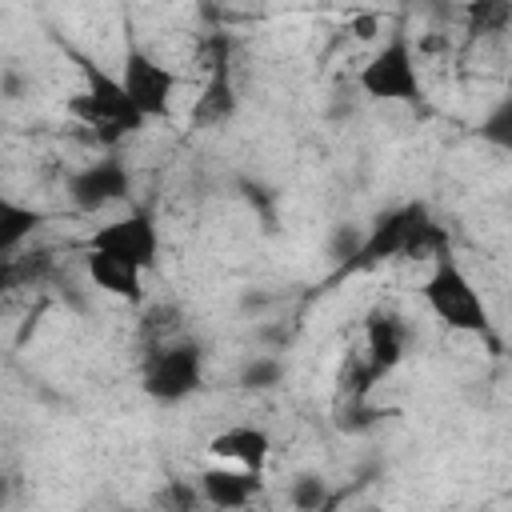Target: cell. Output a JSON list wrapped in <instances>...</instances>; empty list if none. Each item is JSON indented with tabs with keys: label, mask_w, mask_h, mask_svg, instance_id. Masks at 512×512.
I'll return each instance as SVG.
<instances>
[{
	"label": "cell",
	"mask_w": 512,
	"mask_h": 512,
	"mask_svg": "<svg viewBox=\"0 0 512 512\" xmlns=\"http://www.w3.org/2000/svg\"><path fill=\"white\" fill-rule=\"evenodd\" d=\"M80 72H84V84H80V92H72L64 100V116L72 124H80L96 144L116 148L128 136H136V132L148 128V120L136 112V104L128 100V92L120 88V76L116 72H104L92 60H80Z\"/></svg>",
	"instance_id": "6da1fadb"
},
{
	"label": "cell",
	"mask_w": 512,
	"mask_h": 512,
	"mask_svg": "<svg viewBox=\"0 0 512 512\" xmlns=\"http://www.w3.org/2000/svg\"><path fill=\"white\" fill-rule=\"evenodd\" d=\"M444 252H452L444 228L428 216V208L420 200H412V204H400V208H388L384 216H376L352 268H372L384 260H440Z\"/></svg>",
	"instance_id": "7a4b0ae2"
},
{
	"label": "cell",
	"mask_w": 512,
	"mask_h": 512,
	"mask_svg": "<svg viewBox=\"0 0 512 512\" xmlns=\"http://www.w3.org/2000/svg\"><path fill=\"white\" fill-rule=\"evenodd\" d=\"M420 300L448 332H464V336H488L492 332L488 304H484L480 288L472 284V276L460 268V260L452 252L432 260V268L420 284Z\"/></svg>",
	"instance_id": "3957f363"
},
{
	"label": "cell",
	"mask_w": 512,
	"mask_h": 512,
	"mask_svg": "<svg viewBox=\"0 0 512 512\" xmlns=\"http://www.w3.org/2000/svg\"><path fill=\"white\" fill-rule=\"evenodd\" d=\"M356 84L368 100L376 104H404L416 108L424 100V72H420V56L408 40L404 28H396L356 72Z\"/></svg>",
	"instance_id": "277c9868"
},
{
	"label": "cell",
	"mask_w": 512,
	"mask_h": 512,
	"mask_svg": "<svg viewBox=\"0 0 512 512\" xmlns=\"http://www.w3.org/2000/svg\"><path fill=\"white\" fill-rule=\"evenodd\" d=\"M88 252H100V256H112L128 268H140L144 276L160 264V252H164V236H160V224L148 208H128L104 224H96L88 232Z\"/></svg>",
	"instance_id": "5b68a950"
},
{
	"label": "cell",
	"mask_w": 512,
	"mask_h": 512,
	"mask_svg": "<svg viewBox=\"0 0 512 512\" xmlns=\"http://www.w3.org/2000/svg\"><path fill=\"white\" fill-rule=\"evenodd\" d=\"M140 388L152 404H184L204 388V352L192 340H168L148 352Z\"/></svg>",
	"instance_id": "8992f818"
},
{
	"label": "cell",
	"mask_w": 512,
	"mask_h": 512,
	"mask_svg": "<svg viewBox=\"0 0 512 512\" xmlns=\"http://www.w3.org/2000/svg\"><path fill=\"white\" fill-rule=\"evenodd\" d=\"M120 88L128 92V100L136 104V112L152 124V120H168L172 108H176V92H180V76L160 60L152 56L148 48L140 44H128L124 56H120Z\"/></svg>",
	"instance_id": "52a82bcc"
},
{
	"label": "cell",
	"mask_w": 512,
	"mask_h": 512,
	"mask_svg": "<svg viewBox=\"0 0 512 512\" xmlns=\"http://www.w3.org/2000/svg\"><path fill=\"white\" fill-rule=\"evenodd\" d=\"M64 192H68V200H72L76 212H108L112 204L128 200L132 172H128V164L116 152H108V156H96V160L80 164L68 176Z\"/></svg>",
	"instance_id": "ba28073f"
},
{
	"label": "cell",
	"mask_w": 512,
	"mask_h": 512,
	"mask_svg": "<svg viewBox=\"0 0 512 512\" xmlns=\"http://www.w3.org/2000/svg\"><path fill=\"white\" fill-rule=\"evenodd\" d=\"M264 488V472H252V468H236V464H220L212 460L200 476H196V496L200 504H212V508H248Z\"/></svg>",
	"instance_id": "9c48e42d"
},
{
	"label": "cell",
	"mask_w": 512,
	"mask_h": 512,
	"mask_svg": "<svg viewBox=\"0 0 512 512\" xmlns=\"http://www.w3.org/2000/svg\"><path fill=\"white\" fill-rule=\"evenodd\" d=\"M204 452L212 460H220V464L264 472L268 460H272V436L260 424H224L220 432L208 436V448Z\"/></svg>",
	"instance_id": "30bf717a"
},
{
	"label": "cell",
	"mask_w": 512,
	"mask_h": 512,
	"mask_svg": "<svg viewBox=\"0 0 512 512\" xmlns=\"http://www.w3.org/2000/svg\"><path fill=\"white\" fill-rule=\"evenodd\" d=\"M364 344H368V372L372 376L392 372L408 356V324H404V316L376 308L368 316V324H364Z\"/></svg>",
	"instance_id": "8fae6325"
},
{
	"label": "cell",
	"mask_w": 512,
	"mask_h": 512,
	"mask_svg": "<svg viewBox=\"0 0 512 512\" xmlns=\"http://www.w3.org/2000/svg\"><path fill=\"white\" fill-rule=\"evenodd\" d=\"M84 272H88V284L112 300H124V304H140L144 300V272L140 268H128L112 256H100V252H88L84 248Z\"/></svg>",
	"instance_id": "7c38bea8"
},
{
	"label": "cell",
	"mask_w": 512,
	"mask_h": 512,
	"mask_svg": "<svg viewBox=\"0 0 512 512\" xmlns=\"http://www.w3.org/2000/svg\"><path fill=\"white\" fill-rule=\"evenodd\" d=\"M44 220H48L44 208H36L12 192H0V264H8L12 252H20L40 232Z\"/></svg>",
	"instance_id": "4fadbf2b"
},
{
	"label": "cell",
	"mask_w": 512,
	"mask_h": 512,
	"mask_svg": "<svg viewBox=\"0 0 512 512\" xmlns=\"http://www.w3.org/2000/svg\"><path fill=\"white\" fill-rule=\"evenodd\" d=\"M232 112H236V84H232L228 60H216L208 84L192 100V124L196 128H220L224 120H232Z\"/></svg>",
	"instance_id": "5bb4252c"
},
{
	"label": "cell",
	"mask_w": 512,
	"mask_h": 512,
	"mask_svg": "<svg viewBox=\"0 0 512 512\" xmlns=\"http://www.w3.org/2000/svg\"><path fill=\"white\" fill-rule=\"evenodd\" d=\"M280 376H284V364H280V360H272V356H256V360L244 364L240 384H244V388H276Z\"/></svg>",
	"instance_id": "9a60e30c"
},
{
	"label": "cell",
	"mask_w": 512,
	"mask_h": 512,
	"mask_svg": "<svg viewBox=\"0 0 512 512\" xmlns=\"http://www.w3.org/2000/svg\"><path fill=\"white\" fill-rule=\"evenodd\" d=\"M288 500H292L296 508H320V504H324V480H320V476H300V480L292 484Z\"/></svg>",
	"instance_id": "2e32d148"
},
{
	"label": "cell",
	"mask_w": 512,
	"mask_h": 512,
	"mask_svg": "<svg viewBox=\"0 0 512 512\" xmlns=\"http://www.w3.org/2000/svg\"><path fill=\"white\" fill-rule=\"evenodd\" d=\"M508 116H512V108H508V104H500V108L492 112V120H484V128H480V132H484L488 140H496V144H508V140H512V132H508Z\"/></svg>",
	"instance_id": "e0dca14e"
}]
</instances>
